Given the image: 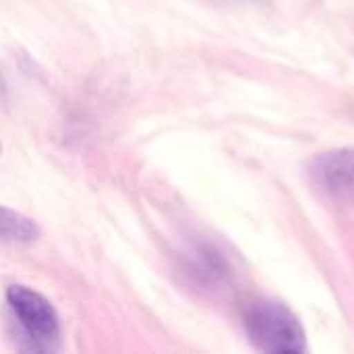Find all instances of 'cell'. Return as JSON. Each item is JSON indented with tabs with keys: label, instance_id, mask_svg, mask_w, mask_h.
Listing matches in <instances>:
<instances>
[{
	"label": "cell",
	"instance_id": "277c9868",
	"mask_svg": "<svg viewBox=\"0 0 354 354\" xmlns=\"http://www.w3.org/2000/svg\"><path fill=\"white\" fill-rule=\"evenodd\" d=\"M39 239V226L25 214L0 205V241L33 243Z\"/></svg>",
	"mask_w": 354,
	"mask_h": 354
},
{
	"label": "cell",
	"instance_id": "6da1fadb",
	"mask_svg": "<svg viewBox=\"0 0 354 354\" xmlns=\"http://www.w3.org/2000/svg\"><path fill=\"white\" fill-rule=\"evenodd\" d=\"M243 324L251 344L270 354H303L307 336L297 315L282 303L255 301L245 309Z\"/></svg>",
	"mask_w": 354,
	"mask_h": 354
},
{
	"label": "cell",
	"instance_id": "3957f363",
	"mask_svg": "<svg viewBox=\"0 0 354 354\" xmlns=\"http://www.w3.org/2000/svg\"><path fill=\"white\" fill-rule=\"evenodd\" d=\"M315 185L336 199L354 201V149H336L311 164Z\"/></svg>",
	"mask_w": 354,
	"mask_h": 354
},
{
	"label": "cell",
	"instance_id": "7a4b0ae2",
	"mask_svg": "<svg viewBox=\"0 0 354 354\" xmlns=\"http://www.w3.org/2000/svg\"><path fill=\"white\" fill-rule=\"evenodd\" d=\"M6 305L21 332V348L31 353H54L60 340V317L54 305L37 290L12 284L6 288Z\"/></svg>",
	"mask_w": 354,
	"mask_h": 354
}]
</instances>
